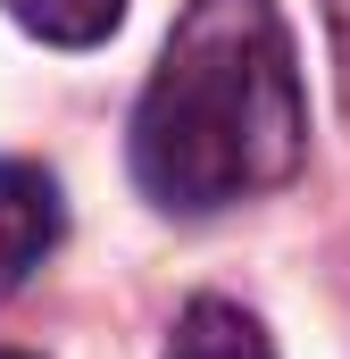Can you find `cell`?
<instances>
[{
    "label": "cell",
    "mask_w": 350,
    "mask_h": 359,
    "mask_svg": "<svg viewBox=\"0 0 350 359\" xmlns=\"http://www.w3.org/2000/svg\"><path fill=\"white\" fill-rule=\"evenodd\" d=\"M334 25H342V34H350V0H334Z\"/></svg>",
    "instance_id": "5b68a950"
},
{
    "label": "cell",
    "mask_w": 350,
    "mask_h": 359,
    "mask_svg": "<svg viewBox=\"0 0 350 359\" xmlns=\"http://www.w3.org/2000/svg\"><path fill=\"white\" fill-rule=\"evenodd\" d=\"M59 234H67L59 176L34 168V159H0V301L59 251Z\"/></svg>",
    "instance_id": "7a4b0ae2"
},
{
    "label": "cell",
    "mask_w": 350,
    "mask_h": 359,
    "mask_svg": "<svg viewBox=\"0 0 350 359\" xmlns=\"http://www.w3.org/2000/svg\"><path fill=\"white\" fill-rule=\"evenodd\" d=\"M167 359H275V343H267V326L242 309V301H217V292H200V301L175 318Z\"/></svg>",
    "instance_id": "3957f363"
},
{
    "label": "cell",
    "mask_w": 350,
    "mask_h": 359,
    "mask_svg": "<svg viewBox=\"0 0 350 359\" xmlns=\"http://www.w3.org/2000/svg\"><path fill=\"white\" fill-rule=\"evenodd\" d=\"M309 92L275 0H192L134 100V184L183 209H234L300 176Z\"/></svg>",
    "instance_id": "6da1fadb"
},
{
    "label": "cell",
    "mask_w": 350,
    "mask_h": 359,
    "mask_svg": "<svg viewBox=\"0 0 350 359\" xmlns=\"http://www.w3.org/2000/svg\"><path fill=\"white\" fill-rule=\"evenodd\" d=\"M0 359H34V351H0Z\"/></svg>",
    "instance_id": "8992f818"
},
{
    "label": "cell",
    "mask_w": 350,
    "mask_h": 359,
    "mask_svg": "<svg viewBox=\"0 0 350 359\" xmlns=\"http://www.w3.org/2000/svg\"><path fill=\"white\" fill-rule=\"evenodd\" d=\"M34 42H59V50H92L125 25V0H0Z\"/></svg>",
    "instance_id": "277c9868"
}]
</instances>
